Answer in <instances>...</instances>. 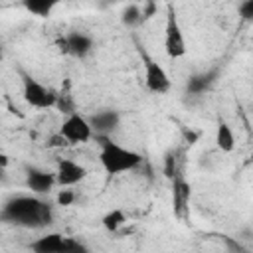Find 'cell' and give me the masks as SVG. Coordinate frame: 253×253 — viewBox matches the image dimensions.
<instances>
[{
    "instance_id": "7c38bea8",
    "label": "cell",
    "mask_w": 253,
    "mask_h": 253,
    "mask_svg": "<svg viewBox=\"0 0 253 253\" xmlns=\"http://www.w3.org/2000/svg\"><path fill=\"white\" fill-rule=\"evenodd\" d=\"M172 200H174V213L178 217H184L190 202V184L182 178V174H176L172 180Z\"/></svg>"
},
{
    "instance_id": "3957f363",
    "label": "cell",
    "mask_w": 253,
    "mask_h": 253,
    "mask_svg": "<svg viewBox=\"0 0 253 253\" xmlns=\"http://www.w3.org/2000/svg\"><path fill=\"white\" fill-rule=\"evenodd\" d=\"M20 77H22V93H24V99H26V103L30 107H34V109H49V107L57 105V93L53 89L45 87L43 83L34 79L24 69H20Z\"/></svg>"
},
{
    "instance_id": "8992f818",
    "label": "cell",
    "mask_w": 253,
    "mask_h": 253,
    "mask_svg": "<svg viewBox=\"0 0 253 253\" xmlns=\"http://www.w3.org/2000/svg\"><path fill=\"white\" fill-rule=\"evenodd\" d=\"M59 132L63 134V138L69 144H81V142H87L89 138L95 136L93 128L89 125V119H85L79 113H73V115L65 117V121L59 126Z\"/></svg>"
},
{
    "instance_id": "44dd1931",
    "label": "cell",
    "mask_w": 253,
    "mask_h": 253,
    "mask_svg": "<svg viewBox=\"0 0 253 253\" xmlns=\"http://www.w3.org/2000/svg\"><path fill=\"white\" fill-rule=\"evenodd\" d=\"M239 16L243 22H253V0H245L239 4Z\"/></svg>"
},
{
    "instance_id": "6da1fadb",
    "label": "cell",
    "mask_w": 253,
    "mask_h": 253,
    "mask_svg": "<svg viewBox=\"0 0 253 253\" xmlns=\"http://www.w3.org/2000/svg\"><path fill=\"white\" fill-rule=\"evenodd\" d=\"M0 219L10 225L42 229L53 221V210L47 202L36 196H16L8 200L0 211Z\"/></svg>"
},
{
    "instance_id": "277c9868",
    "label": "cell",
    "mask_w": 253,
    "mask_h": 253,
    "mask_svg": "<svg viewBox=\"0 0 253 253\" xmlns=\"http://www.w3.org/2000/svg\"><path fill=\"white\" fill-rule=\"evenodd\" d=\"M136 49H138V55L142 59V65H144V83H146V89L150 93H156V95H162V93H168L170 91V77L166 73V69L156 63L150 53L144 49V45H140L136 42Z\"/></svg>"
},
{
    "instance_id": "603a6c76",
    "label": "cell",
    "mask_w": 253,
    "mask_h": 253,
    "mask_svg": "<svg viewBox=\"0 0 253 253\" xmlns=\"http://www.w3.org/2000/svg\"><path fill=\"white\" fill-rule=\"evenodd\" d=\"M221 239H223V243L227 245V249H229L231 253H249L237 239H233V237H229V235H221Z\"/></svg>"
},
{
    "instance_id": "ac0fdd59",
    "label": "cell",
    "mask_w": 253,
    "mask_h": 253,
    "mask_svg": "<svg viewBox=\"0 0 253 253\" xmlns=\"http://www.w3.org/2000/svg\"><path fill=\"white\" fill-rule=\"evenodd\" d=\"M176 174H178V170H176V152L170 150L164 156V176L170 178V180H174Z\"/></svg>"
},
{
    "instance_id": "e0dca14e",
    "label": "cell",
    "mask_w": 253,
    "mask_h": 253,
    "mask_svg": "<svg viewBox=\"0 0 253 253\" xmlns=\"http://www.w3.org/2000/svg\"><path fill=\"white\" fill-rule=\"evenodd\" d=\"M121 22L126 26V28H134L142 22V8L138 4H128L123 14H121Z\"/></svg>"
},
{
    "instance_id": "7402d4cb",
    "label": "cell",
    "mask_w": 253,
    "mask_h": 253,
    "mask_svg": "<svg viewBox=\"0 0 253 253\" xmlns=\"http://www.w3.org/2000/svg\"><path fill=\"white\" fill-rule=\"evenodd\" d=\"M73 202H75L73 190H69V188L59 190V194H57V206H71Z\"/></svg>"
},
{
    "instance_id": "d4e9b609",
    "label": "cell",
    "mask_w": 253,
    "mask_h": 253,
    "mask_svg": "<svg viewBox=\"0 0 253 253\" xmlns=\"http://www.w3.org/2000/svg\"><path fill=\"white\" fill-rule=\"evenodd\" d=\"M49 146H65V144H69L65 138H63V134L61 132H57V134H53L51 138H49V142H47Z\"/></svg>"
},
{
    "instance_id": "8fae6325",
    "label": "cell",
    "mask_w": 253,
    "mask_h": 253,
    "mask_svg": "<svg viewBox=\"0 0 253 253\" xmlns=\"http://www.w3.org/2000/svg\"><path fill=\"white\" fill-rule=\"evenodd\" d=\"M65 42H67V53L77 59H83L93 51V40L83 32H69L65 36Z\"/></svg>"
},
{
    "instance_id": "5b68a950",
    "label": "cell",
    "mask_w": 253,
    "mask_h": 253,
    "mask_svg": "<svg viewBox=\"0 0 253 253\" xmlns=\"http://www.w3.org/2000/svg\"><path fill=\"white\" fill-rule=\"evenodd\" d=\"M164 49L168 53V57L178 59L186 53V42H184V34L176 16V10L172 4L166 6V24H164Z\"/></svg>"
},
{
    "instance_id": "ffe728a7",
    "label": "cell",
    "mask_w": 253,
    "mask_h": 253,
    "mask_svg": "<svg viewBox=\"0 0 253 253\" xmlns=\"http://www.w3.org/2000/svg\"><path fill=\"white\" fill-rule=\"evenodd\" d=\"M61 113H65L67 117L69 115H73V113H77L75 111V107H73V101L69 99V95H57V105H55Z\"/></svg>"
},
{
    "instance_id": "7a4b0ae2",
    "label": "cell",
    "mask_w": 253,
    "mask_h": 253,
    "mask_svg": "<svg viewBox=\"0 0 253 253\" xmlns=\"http://www.w3.org/2000/svg\"><path fill=\"white\" fill-rule=\"evenodd\" d=\"M95 140L101 146L99 160H101V166L105 168L107 174L115 176V174L130 172L142 164V156L136 150L125 148V146L117 144L115 140H111L109 136H95Z\"/></svg>"
},
{
    "instance_id": "30bf717a",
    "label": "cell",
    "mask_w": 253,
    "mask_h": 253,
    "mask_svg": "<svg viewBox=\"0 0 253 253\" xmlns=\"http://www.w3.org/2000/svg\"><path fill=\"white\" fill-rule=\"evenodd\" d=\"M219 77V67H210L208 71H202V73H196V75H190L188 81H186V93L188 95H204L206 91H210L213 87V83L217 81Z\"/></svg>"
},
{
    "instance_id": "5bb4252c",
    "label": "cell",
    "mask_w": 253,
    "mask_h": 253,
    "mask_svg": "<svg viewBox=\"0 0 253 253\" xmlns=\"http://www.w3.org/2000/svg\"><path fill=\"white\" fill-rule=\"evenodd\" d=\"M215 144L219 150L223 152H231L233 146H235V136H233V130L231 126L225 123V121H219L217 123V130H215Z\"/></svg>"
},
{
    "instance_id": "9a60e30c",
    "label": "cell",
    "mask_w": 253,
    "mask_h": 253,
    "mask_svg": "<svg viewBox=\"0 0 253 253\" xmlns=\"http://www.w3.org/2000/svg\"><path fill=\"white\" fill-rule=\"evenodd\" d=\"M55 4H57L55 0H24V2H22V6H24L30 14L40 16V18L49 16L51 10L55 8Z\"/></svg>"
},
{
    "instance_id": "ba28073f",
    "label": "cell",
    "mask_w": 253,
    "mask_h": 253,
    "mask_svg": "<svg viewBox=\"0 0 253 253\" xmlns=\"http://www.w3.org/2000/svg\"><path fill=\"white\" fill-rule=\"evenodd\" d=\"M121 123V115L115 109H101L89 117V125L95 136H109Z\"/></svg>"
},
{
    "instance_id": "9c48e42d",
    "label": "cell",
    "mask_w": 253,
    "mask_h": 253,
    "mask_svg": "<svg viewBox=\"0 0 253 253\" xmlns=\"http://www.w3.org/2000/svg\"><path fill=\"white\" fill-rule=\"evenodd\" d=\"M53 184H57L55 172L42 170V168H36V166L26 168V188L32 190L34 194H47L53 188Z\"/></svg>"
},
{
    "instance_id": "2e32d148",
    "label": "cell",
    "mask_w": 253,
    "mask_h": 253,
    "mask_svg": "<svg viewBox=\"0 0 253 253\" xmlns=\"http://www.w3.org/2000/svg\"><path fill=\"white\" fill-rule=\"evenodd\" d=\"M103 227L107 229V231H111V233H115V231H119L123 225H125V221H126V215H125V211L123 210H119V208H115V210H111V211H107L105 215H103Z\"/></svg>"
},
{
    "instance_id": "d6986e66",
    "label": "cell",
    "mask_w": 253,
    "mask_h": 253,
    "mask_svg": "<svg viewBox=\"0 0 253 253\" xmlns=\"http://www.w3.org/2000/svg\"><path fill=\"white\" fill-rule=\"evenodd\" d=\"M61 253H91V251H89V247L85 243H81V241H77L73 237H67L65 239V247H63Z\"/></svg>"
},
{
    "instance_id": "52a82bcc",
    "label": "cell",
    "mask_w": 253,
    "mask_h": 253,
    "mask_svg": "<svg viewBox=\"0 0 253 253\" xmlns=\"http://www.w3.org/2000/svg\"><path fill=\"white\" fill-rule=\"evenodd\" d=\"M85 176H87V170L81 164H77V162H73L69 158H61L57 162V170H55L57 186L71 188V186L79 184L81 180H85Z\"/></svg>"
},
{
    "instance_id": "4fadbf2b",
    "label": "cell",
    "mask_w": 253,
    "mask_h": 253,
    "mask_svg": "<svg viewBox=\"0 0 253 253\" xmlns=\"http://www.w3.org/2000/svg\"><path fill=\"white\" fill-rule=\"evenodd\" d=\"M65 239L67 237H63L61 233H47L32 241L30 249L32 253H61L65 247Z\"/></svg>"
},
{
    "instance_id": "cb8c5ba5",
    "label": "cell",
    "mask_w": 253,
    "mask_h": 253,
    "mask_svg": "<svg viewBox=\"0 0 253 253\" xmlns=\"http://www.w3.org/2000/svg\"><path fill=\"white\" fill-rule=\"evenodd\" d=\"M156 12H158V4L156 2H144L142 4V22L148 20V18H152Z\"/></svg>"
}]
</instances>
